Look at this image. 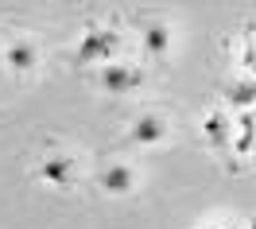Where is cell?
I'll return each instance as SVG.
<instances>
[{
	"mask_svg": "<svg viewBox=\"0 0 256 229\" xmlns=\"http://www.w3.org/2000/svg\"><path fill=\"white\" fill-rule=\"evenodd\" d=\"M112 50H116V35H112L109 28L90 24V28L82 32L78 47H74V58H78V62H112Z\"/></svg>",
	"mask_w": 256,
	"mask_h": 229,
	"instance_id": "cell-1",
	"label": "cell"
},
{
	"mask_svg": "<svg viewBox=\"0 0 256 229\" xmlns=\"http://www.w3.org/2000/svg\"><path fill=\"white\" fill-rule=\"evenodd\" d=\"M144 82H148L144 70L124 66V62H105V66H101V74H97V86L109 90V94H132V90H140Z\"/></svg>",
	"mask_w": 256,
	"mask_h": 229,
	"instance_id": "cell-2",
	"label": "cell"
},
{
	"mask_svg": "<svg viewBox=\"0 0 256 229\" xmlns=\"http://www.w3.org/2000/svg\"><path fill=\"white\" fill-rule=\"evenodd\" d=\"M167 136H171V124H167L160 113H140L132 120V128H128V140L136 148H156V144H163Z\"/></svg>",
	"mask_w": 256,
	"mask_h": 229,
	"instance_id": "cell-3",
	"label": "cell"
},
{
	"mask_svg": "<svg viewBox=\"0 0 256 229\" xmlns=\"http://www.w3.org/2000/svg\"><path fill=\"white\" fill-rule=\"evenodd\" d=\"M97 186L105 190V194H128L132 186H136V171L128 164H109L97 171Z\"/></svg>",
	"mask_w": 256,
	"mask_h": 229,
	"instance_id": "cell-4",
	"label": "cell"
},
{
	"mask_svg": "<svg viewBox=\"0 0 256 229\" xmlns=\"http://www.w3.org/2000/svg\"><path fill=\"white\" fill-rule=\"evenodd\" d=\"M39 179H47L50 186H70L74 182V160L70 156H47L39 164Z\"/></svg>",
	"mask_w": 256,
	"mask_h": 229,
	"instance_id": "cell-5",
	"label": "cell"
},
{
	"mask_svg": "<svg viewBox=\"0 0 256 229\" xmlns=\"http://www.w3.org/2000/svg\"><path fill=\"white\" fill-rule=\"evenodd\" d=\"M202 136H206V144L225 148L229 140H233V116H225V113H206V116H202Z\"/></svg>",
	"mask_w": 256,
	"mask_h": 229,
	"instance_id": "cell-6",
	"label": "cell"
},
{
	"mask_svg": "<svg viewBox=\"0 0 256 229\" xmlns=\"http://www.w3.org/2000/svg\"><path fill=\"white\" fill-rule=\"evenodd\" d=\"M4 62H8V70H16V74H28V70H35L39 54H35L32 43L16 39V43H8V47H4Z\"/></svg>",
	"mask_w": 256,
	"mask_h": 229,
	"instance_id": "cell-7",
	"label": "cell"
},
{
	"mask_svg": "<svg viewBox=\"0 0 256 229\" xmlns=\"http://www.w3.org/2000/svg\"><path fill=\"white\" fill-rule=\"evenodd\" d=\"M140 39H144L148 54H156V58H167V54H171V28H167V24H144Z\"/></svg>",
	"mask_w": 256,
	"mask_h": 229,
	"instance_id": "cell-8",
	"label": "cell"
},
{
	"mask_svg": "<svg viewBox=\"0 0 256 229\" xmlns=\"http://www.w3.org/2000/svg\"><path fill=\"white\" fill-rule=\"evenodd\" d=\"M225 101H229L233 109H252L256 105V78H244V82L225 86Z\"/></svg>",
	"mask_w": 256,
	"mask_h": 229,
	"instance_id": "cell-9",
	"label": "cell"
},
{
	"mask_svg": "<svg viewBox=\"0 0 256 229\" xmlns=\"http://www.w3.org/2000/svg\"><path fill=\"white\" fill-rule=\"evenodd\" d=\"M237 124H240V136L233 140V148L248 152V144H252V116H237Z\"/></svg>",
	"mask_w": 256,
	"mask_h": 229,
	"instance_id": "cell-10",
	"label": "cell"
},
{
	"mask_svg": "<svg viewBox=\"0 0 256 229\" xmlns=\"http://www.w3.org/2000/svg\"><path fill=\"white\" fill-rule=\"evenodd\" d=\"M248 229H256V218H252V222H248Z\"/></svg>",
	"mask_w": 256,
	"mask_h": 229,
	"instance_id": "cell-11",
	"label": "cell"
}]
</instances>
